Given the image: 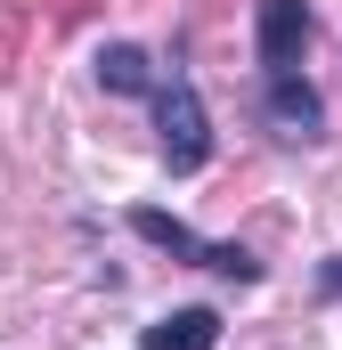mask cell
<instances>
[{
	"label": "cell",
	"instance_id": "8992f818",
	"mask_svg": "<svg viewBox=\"0 0 342 350\" xmlns=\"http://www.w3.org/2000/svg\"><path fill=\"white\" fill-rule=\"evenodd\" d=\"M98 82L114 90V98H147V90H155V57L131 49V41H106V49H98Z\"/></svg>",
	"mask_w": 342,
	"mask_h": 350
},
{
	"label": "cell",
	"instance_id": "5b68a950",
	"mask_svg": "<svg viewBox=\"0 0 342 350\" xmlns=\"http://www.w3.org/2000/svg\"><path fill=\"white\" fill-rule=\"evenodd\" d=\"M212 342H220V310H204V301L163 310V318L139 334V350H212Z\"/></svg>",
	"mask_w": 342,
	"mask_h": 350
},
{
	"label": "cell",
	"instance_id": "52a82bcc",
	"mask_svg": "<svg viewBox=\"0 0 342 350\" xmlns=\"http://www.w3.org/2000/svg\"><path fill=\"white\" fill-rule=\"evenodd\" d=\"M318 293H326V301H342V253H334L326 269H318Z\"/></svg>",
	"mask_w": 342,
	"mask_h": 350
},
{
	"label": "cell",
	"instance_id": "7a4b0ae2",
	"mask_svg": "<svg viewBox=\"0 0 342 350\" xmlns=\"http://www.w3.org/2000/svg\"><path fill=\"white\" fill-rule=\"evenodd\" d=\"M131 228L147 237V245H163L171 261H187V269H212V277H237V285H261V261L245 253V245H204L187 220H171V212H155V204H139L131 212Z\"/></svg>",
	"mask_w": 342,
	"mask_h": 350
},
{
	"label": "cell",
	"instance_id": "6da1fadb",
	"mask_svg": "<svg viewBox=\"0 0 342 350\" xmlns=\"http://www.w3.org/2000/svg\"><path fill=\"white\" fill-rule=\"evenodd\" d=\"M147 98H155V139H163V163H171L179 179L204 172V163H212V114H204L196 82L171 66V74H155V90H147Z\"/></svg>",
	"mask_w": 342,
	"mask_h": 350
},
{
	"label": "cell",
	"instance_id": "277c9868",
	"mask_svg": "<svg viewBox=\"0 0 342 350\" xmlns=\"http://www.w3.org/2000/svg\"><path fill=\"white\" fill-rule=\"evenodd\" d=\"M302 49H310V8H302V0H261L253 8V57H261V74H293Z\"/></svg>",
	"mask_w": 342,
	"mask_h": 350
},
{
	"label": "cell",
	"instance_id": "3957f363",
	"mask_svg": "<svg viewBox=\"0 0 342 350\" xmlns=\"http://www.w3.org/2000/svg\"><path fill=\"white\" fill-rule=\"evenodd\" d=\"M261 122H269L277 139H293V147H318V139H326V106H318V90L302 82V66L261 82Z\"/></svg>",
	"mask_w": 342,
	"mask_h": 350
}]
</instances>
